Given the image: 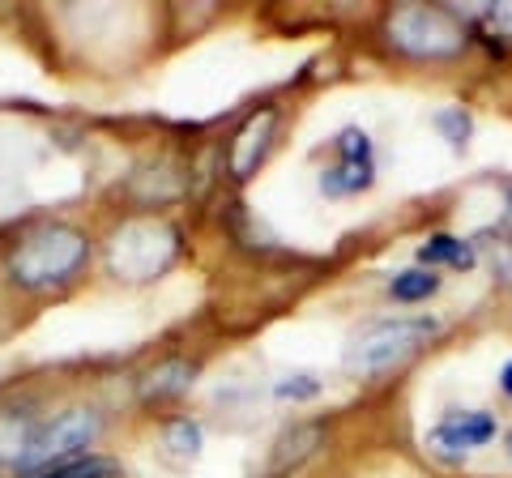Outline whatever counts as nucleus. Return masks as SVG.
<instances>
[{"label":"nucleus","mask_w":512,"mask_h":478,"mask_svg":"<svg viewBox=\"0 0 512 478\" xmlns=\"http://www.w3.org/2000/svg\"><path fill=\"white\" fill-rule=\"evenodd\" d=\"M90 257V239L77 227H64V222H52V227L30 231L9 257V278L26 286V291H47V286L69 282L77 269Z\"/></svg>","instance_id":"nucleus-1"},{"label":"nucleus","mask_w":512,"mask_h":478,"mask_svg":"<svg viewBox=\"0 0 512 478\" xmlns=\"http://www.w3.org/2000/svg\"><path fill=\"white\" fill-rule=\"evenodd\" d=\"M436 321L431 316H389V321L363 325L346 346V372L350 376H380L410 359L427 338H436Z\"/></svg>","instance_id":"nucleus-2"},{"label":"nucleus","mask_w":512,"mask_h":478,"mask_svg":"<svg viewBox=\"0 0 512 478\" xmlns=\"http://www.w3.org/2000/svg\"><path fill=\"white\" fill-rule=\"evenodd\" d=\"M175 252H180V235L167 222L158 218L124 222L107 244V269L124 282H150L175 261Z\"/></svg>","instance_id":"nucleus-3"},{"label":"nucleus","mask_w":512,"mask_h":478,"mask_svg":"<svg viewBox=\"0 0 512 478\" xmlns=\"http://www.w3.org/2000/svg\"><path fill=\"white\" fill-rule=\"evenodd\" d=\"M389 43L419 60H448L466 47V26L453 9L440 5H402L389 13Z\"/></svg>","instance_id":"nucleus-4"},{"label":"nucleus","mask_w":512,"mask_h":478,"mask_svg":"<svg viewBox=\"0 0 512 478\" xmlns=\"http://www.w3.org/2000/svg\"><path fill=\"white\" fill-rule=\"evenodd\" d=\"M99 432H103V419L94 410H64V414H56L52 423L39 427L35 449H30L22 474L35 478L43 470L64 466V461H73V457H86V449L99 440Z\"/></svg>","instance_id":"nucleus-5"},{"label":"nucleus","mask_w":512,"mask_h":478,"mask_svg":"<svg viewBox=\"0 0 512 478\" xmlns=\"http://www.w3.org/2000/svg\"><path fill=\"white\" fill-rule=\"evenodd\" d=\"M274 129H278V111L274 107H261L256 116L244 120V129L235 133L231 150H227V167L235 180H252V171L265 163L269 146H274Z\"/></svg>","instance_id":"nucleus-6"},{"label":"nucleus","mask_w":512,"mask_h":478,"mask_svg":"<svg viewBox=\"0 0 512 478\" xmlns=\"http://www.w3.org/2000/svg\"><path fill=\"white\" fill-rule=\"evenodd\" d=\"M39 427L43 423L30 410H0V466L22 474L30 449H35Z\"/></svg>","instance_id":"nucleus-7"},{"label":"nucleus","mask_w":512,"mask_h":478,"mask_svg":"<svg viewBox=\"0 0 512 478\" xmlns=\"http://www.w3.org/2000/svg\"><path fill=\"white\" fill-rule=\"evenodd\" d=\"M192 380H197V363H188V359H163V363H154V368L141 376L137 393L146 397V402H167V397L188 393Z\"/></svg>","instance_id":"nucleus-8"},{"label":"nucleus","mask_w":512,"mask_h":478,"mask_svg":"<svg viewBox=\"0 0 512 478\" xmlns=\"http://www.w3.org/2000/svg\"><path fill=\"white\" fill-rule=\"evenodd\" d=\"M320 440H325V432H320L316 423H299V427H291L286 436H278V444H274V470L282 474V470H295V466H303L316 449H320Z\"/></svg>","instance_id":"nucleus-9"},{"label":"nucleus","mask_w":512,"mask_h":478,"mask_svg":"<svg viewBox=\"0 0 512 478\" xmlns=\"http://www.w3.org/2000/svg\"><path fill=\"white\" fill-rule=\"evenodd\" d=\"M419 261H423V269H431V265L474 269L478 252H474V244H470V239H457V235H431L427 244L419 248Z\"/></svg>","instance_id":"nucleus-10"},{"label":"nucleus","mask_w":512,"mask_h":478,"mask_svg":"<svg viewBox=\"0 0 512 478\" xmlns=\"http://www.w3.org/2000/svg\"><path fill=\"white\" fill-rule=\"evenodd\" d=\"M201 444H205L201 423H192V419H171V423L163 427V449H167V457L175 461V466H192V461L201 457Z\"/></svg>","instance_id":"nucleus-11"},{"label":"nucleus","mask_w":512,"mask_h":478,"mask_svg":"<svg viewBox=\"0 0 512 478\" xmlns=\"http://www.w3.org/2000/svg\"><path fill=\"white\" fill-rule=\"evenodd\" d=\"M372 180H376V167H372V158H367V163L329 167L325 175H320V188H325L329 197H346V193H363V188H372Z\"/></svg>","instance_id":"nucleus-12"},{"label":"nucleus","mask_w":512,"mask_h":478,"mask_svg":"<svg viewBox=\"0 0 512 478\" xmlns=\"http://www.w3.org/2000/svg\"><path fill=\"white\" fill-rule=\"evenodd\" d=\"M444 427L453 432L466 449H483L487 440H495V419L487 410H466V414H448Z\"/></svg>","instance_id":"nucleus-13"},{"label":"nucleus","mask_w":512,"mask_h":478,"mask_svg":"<svg viewBox=\"0 0 512 478\" xmlns=\"http://www.w3.org/2000/svg\"><path fill=\"white\" fill-rule=\"evenodd\" d=\"M120 461L116 457H103V453H86V457H73L56 470H43L35 478H120Z\"/></svg>","instance_id":"nucleus-14"},{"label":"nucleus","mask_w":512,"mask_h":478,"mask_svg":"<svg viewBox=\"0 0 512 478\" xmlns=\"http://www.w3.org/2000/svg\"><path fill=\"white\" fill-rule=\"evenodd\" d=\"M474 252H483L491 265V278H500L504 286H512V235L504 231H483L474 239Z\"/></svg>","instance_id":"nucleus-15"},{"label":"nucleus","mask_w":512,"mask_h":478,"mask_svg":"<svg viewBox=\"0 0 512 478\" xmlns=\"http://www.w3.org/2000/svg\"><path fill=\"white\" fill-rule=\"evenodd\" d=\"M436 291H440L436 269H406V274H397V278L389 282V295L402 299V304H419V299L436 295Z\"/></svg>","instance_id":"nucleus-16"},{"label":"nucleus","mask_w":512,"mask_h":478,"mask_svg":"<svg viewBox=\"0 0 512 478\" xmlns=\"http://www.w3.org/2000/svg\"><path fill=\"white\" fill-rule=\"evenodd\" d=\"M427 453L440 461V466H461V461H466V444H461L453 432H448V427L440 423V427H431L427 432Z\"/></svg>","instance_id":"nucleus-17"},{"label":"nucleus","mask_w":512,"mask_h":478,"mask_svg":"<svg viewBox=\"0 0 512 478\" xmlns=\"http://www.w3.org/2000/svg\"><path fill=\"white\" fill-rule=\"evenodd\" d=\"M278 397H286V402H308V397L320 393V380L312 372H291V376H282L278 380Z\"/></svg>","instance_id":"nucleus-18"},{"label":"nucleus","mask_w":512,"mask_h":478,"mask_svg":"<svg viewBox=\"0 0 512 478\" xmlns=\"http://www.w3.org/2000/svg\"><path fill=\"white\" fill-rule=\"evenodd\" d=\"M333 146H338L342 163H367V158H372V141H367L363 129H342Z\"/></svg>","instance_id":"nucleus-19"},{"label":"nucleus","mask_w":512,"mask_h":478,"mask_svg":"<svg viewBox=\"0 0 512 478\" xmlns=\"http://www.w3.org/2000/svg\"><path fill=\"white\" fill-rule=\"evenodd\" d=\"M436 129H440L448 141H453V146H466L474 124H470V116H466L461 107H448V111H440V116H436Z\"/></svg>","instance_id":"nucleus-20"},{"label":"nucleus","mask_w":512,"mask_h":478,"mask_svg":"<svg viewBox=\"0 0 512 478\" xmlns=\"http://www.w3.org/2000/svg\"><path fill=\"white\" fill-rule=\"evenodd\" d=\"M487 26H491L500 39H512V0H508V5H491V9H487Z\"/></svg>","instance_id":"nucleus-21"},{"label":"nucleus","mask_w":512,"mask_h":478,"mask_svg":"<svg viewBox=\"0 0 512 478\" xmlns=\"http://www.w3.org/2000/svg\"><path fill=\"white\" fill-rule=\"evenodd\" d=\"M504 235H512V188H508V210H504Z\"/></svg>","instance_id":"nucleus-22"},{"label":"nucleus","mask_w":512,"mask_h":478,"mask_svg":"<svg viewBox=\"0 0 512 478\" xmlns=\"http://www.w3.org/2000/svg\"><path fill=\"white\" fill-rule=\"evenodd\" d=\"M500 385H504V393L512 397V363H508V368H504V376H500Z\"/></svg>","instance_id":"nucleus-23"},{"label":"nucleus","mask_w":512,"mask_h":478,"mask_svg":"<svg viewBox=\"0 0 512 478\" xmlns=\"http://www.w3.org/2000/svg\"><path fill=\"white\" fill-rule=\"evenodd\" d=\"M508 457H512V432H508Z\"/></svg>","instance_id":"nucleus-24"}]
</instances>
